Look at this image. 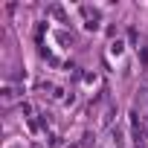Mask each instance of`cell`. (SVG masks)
<instances>
[{"mask_svg":"<svg viewBox=\"0 0 148 148\" xmlns=\"http://www.w3.org/2000/svg\"><path fill=\"white\" fill-rule=\"evenodd\" d=\"M113 116H116V108H113V105H108V110H105V116H102V125L108 128V125L113 122Z\"/></svg>","mask_w":148,"mask_h":148,"instance_id":"6da1fadb","label":"cell"},{"mask_svg":"<svg viewBox=\"0 0 148 148\" xmlns=\"http://www.w3.org/2000/svg\"><path fill=\"white\" fill-rule=\"evenodd\" d=\"M49 12H52V15H55L58 21H67V15H64V9H61L58 3H55V6H49Z\"/></svg>","mask_w":148,"mask_h":148,"instance_id":"7a4b0ae2","label":"cell"},{"mask_svg":"<svg viewBox=\"0 0 148 148\" xmlns=\"http://www.w3.org/2000/svg\"><path fill=\"white\" fill-rule=\"evenodd\" d=\"M15 99V87H3V102H12Z\"/></svg>","mask_w":148,"mask_h":148,"instance_id":"3957f363","label":"cell"},{"mask_svg":"<svg viewBox=\"0 0 148 148\" xmlns=\"http://www.w3.org/2000/svg\"><path fill=\"white\" fill-rule=\"evenodd\" d=\"M32 148H38V145H32Z\"/></svg>","mask_w":148,"mask_h":148,"instance_id":"5b68a950","label":"cell"},{"mask_svg":"<svg viewBox=\"0 0 148 148\" xmlns=\"http://www.w3.org/2000/svg\"><path fill=\"white\" fill-rule=\"evenodd\" d=\"M110 52H113V55H119V52H122V44H119V41H113V44H110Z\"/></svg>","mask_w":148,"mask_h":148,"instance_id":"277c9868","label":"cell"}]
</instances>
